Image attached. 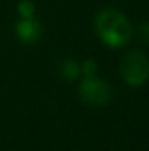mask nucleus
<instances>
[{
	"mask_svg": "<svg viewBox=\"0 0 149 151\" xmlns=\"http://www.w3.org/2000/svg\"><path fill=\"white\" fill-rule=\"evenodd\" d=\"M95 32L107 46L121 47L132 39V25L125 14L114 9H105L95 18Z\"/></svg>",
	"mask_w": 149,
	"mask_h": 151,
	"instance_id": "f257e3e1",
	"label": "nucleus"
},
{
	"mask_svg": "<svg viewBox=\"0 0 149 151\" xmlns=\"http://www.w3.org/2000/svg\"><path fill=\"white\" fill-rule=\"evenodd\" d=\"M119 72L126 84L140 86L149 79V58L142 51H128L121 58Z\"/></svg>",
	"mask_w": 149,
	"mask_h": 151,
	"instance_id": "f03ea898",
	"label": "nucleus"
},
{
	"mask_svg": "<svg viewBox=\"0 0 149 151\" xmlns=\"http://www.w3.org/2000/svg\"><path fill=\"white\" fill-rule=\"evenodd\" d=\"M79 95L81 99L90 104V106H105L112 97V91H111V86L97 77V76H86L81 84H79Z\"/></svg>",
	"mask_w": 149,
	"mask_h": 151,
	"instance_id": "7ed1b4c3",
	"label": "nucleus"
},
{
	"mask_svg": "<svg viewBox=\"0 0 149 151\" xmlns=\"http://www.w3.org/2000/svg\"><path fill=\"white\" fill-rule=\"evenodd\" d=\"M40 34H42V27L34 16L23 18L16 23V35L19 40H23L27 44H32V42L39 40Z\"/></svg>",
	"mask_w": 149,
	"mask_h": 151,
	"instance_id": "20e7f679",
	"label": "nucleus"
},
{
	"mask_svg": "<svg viewBox=\"0 0 149 151\" xmlns=\"http://www.w3.org/2000/svg\"><path fill=\"white\" fill-rule=\"evenodd\" d=\"M79 72H81V67L74 58H67L60 63V74L65 79H75L79 76Z\"/></svg>",
	"mask_w": 149,
	"mask_h": 151,
	"instance_id": "39448f33",
	"label": "nucleus"
},
{
	"mask_svg": "<svg viewBox=\"0 0 149 151\" xmlns=\"http://www.w3.org/2000/svg\"><path fill=\"white\" fill-rule=\"evenodd\" d=\"M18 12H19L23 18H30V16H34V12H35V5H34L30 0H21V2L18 4Z\"/></svg>",
	"mask_w": 149,
	"mask_h": 151,
	"instance_id": "423d86ee",
	"label": "nucleus"
},
{
	"mask_svg": "<svg viewBox=\"0 0 149 151\" xmlns=\"http://www.w3.org/2000/svg\"><path fill=\"white\" fill-rule=\"evenodd\" d=\"M81 70H82L84 76H93L97 72V63L93 60H84L82 65H81Z\"/></svg>",
	"mask_w": 149,
	"mask_h": 151,
	"instance_id": "0eeeda50",
	"label": "nucleus"
},
{
	"mask_svg": "<svg viewBox=\"0 0 149 151\" xmlns=\"http://www.w3.org/2000/svg\"><path fill=\"white\" fill-rule=\"evenodd\" d=\"M140 35H142V39L146 42H149V21H144L140 25Z\"/></svg>",
	"mask_w": 149,
	"mask_h": 151,
	"instance_id": "6e6552de",
	"label": "nucleus"
}]
</instances>
